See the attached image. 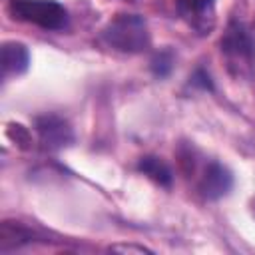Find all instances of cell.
I'll list each match as a JSON object with an SVG mask.
<instances>
[{
  "label": "cell",
  "mask_w": 255,
  "mask_h": 255,
  "mask_svg": "<svg viewBox=\"0 0 255 255\" xmlns=\"http://www.w3.org/2000/svg\"><path fill=\"white\" fill-rule=\"evenodd\" d=\"M102 40L126 54H139L149 46L147 24L137 14H118L102 30Z\"/></svg>",
  "instance_id": "6da1fadb"
},
{
  "label": "cell",
  "mask_w": 255,
  "mask_h": 255,
  "mask_svg": "<svg viewBox=\"0 0 255 255\" xmlns=\"http://www.w3.org/2000/svg\"><path fill=\"white\" fill-rule=\"evenodd\" d=\"M14 20L34 24L42 30H64L68 26V10L56 0H10L6 6Z\"/></svg>",
  "instance_id": "7a4b0ae2"
},
{
  "label": "cell",
  "mask_w": 255,
  "mask_h": 255,
  "mask_svg": "<svg viewBox=\"0 0 255 255\" xmlns=\"http://www.w3.org/2000/svg\"><path fill=\"white\" fill-rule=\"evenodd\" d=\"M221 52L235 66H249L255 58V40L239 22H229L221 36Z\"/></svg>",
  "instance_id": "3957f363"
},
{
  "label": "cell",
  "mask_w": 255,
  "mask_h": 255,
  "mask_svg": "<svg viewBox=\"0 0 255 255\" xmlns=\"http://www.w3.org/2000/svg\"><path fill=\"white\" fill-rule=\"evenodd\" d=\"M231 187H233L231 171L219 161H209L201 173V179H199L201 195L209 201H215V199L225 197L231 191Z\"/></svg>",
  "instance_id": "277c9868"
},
{
  "label": "cell",
  "mask_w": 255,
  "mask_h": 255,
  "mask_svg": "<svg viewBox=\"0 0 255 255\" xmlns=\"http://www.w3.org/2000/svg\"><path fill=\"white\" fill-rule=\"evenodd\" d=\"M36 131L40 135V141L50 149H60V147L68 145L74 139L70 126L58 116L38 118L36 120Z\"/></svg>",
  "instance_id": "5b68a950"
},
{
  "label": "cell",
  "mask_w": 255,
  "mask_h": 255,
  "mask_svg": "<svg viewBox=\"0 0 255 255\" xmlns=\"http://www.w3.org/2000/svg\"><path fill=\"white\" fill-rule=\"evenodd\" d=\"M2 78L20 76L30 66V52L22 42H4L0 50Z\"/></svg>",
  "instance_id": "8992f818"
},
{
  "label": "cell",
  "mask_w": 255,
  "mask_h": 255,
  "mask_svg": "<svg viewBox=\"0 0 255 255\" xmlns=\"http://www.w3.org/2000/svg\"><path fill=\"white\" fill-rule=\"evenodd\" d=\"M137 169H139L145 177H149L151 181H155L157 185L169 187L171 181H173L171 169H169V165H167L161 157H155V155H143V157L137 161Z\"/></svg>",
  "instance_id": "52a82bcc"
},
{
  "label": "cell",
  "mask_w": 255,
  "mask_h": 255,
  "mask_svg": "<svg viewBox=\"0 0 255 255\" xmlns=\"http://www.w3.org/2000/svg\"><path fill=\"white\" fill-rule=\"evenodd\" d=\"M179 14L191 22L193 26H199L205 18H213V4L215 0H175Z\"/></svg>",
  "instance_id": "ba28073f"
},
{
  "label": "cell",
  "mask_w": 255,
  "mask_h": 255,
  "mask_svg": "<svg viewBox=\"0 0 255 255\" xmlns=\"http://www.w3.org/2000/svg\"><path fill=\"white\" fill-rule=\"evenodd\" d=\"M173 68V54L169 50H163L159 54H155V58L151 60V72L157 78H165Z\"/></svg>",
  "instance_id": "9c48e42d"
},
{
  "label": "cell",
  "mask_w": 255,
  "mask_h": 255,
  "mask_svg": "<svg viewBox=\"0 0 255 255\" xmlns=\"http://www.w3.org/2000/svg\"><path fill=\"white\" fill-rule=\"evenodd\" d=\"M191 84H193V86H197V88H201V90H211V88H213L209 74H207V72H203V70H197V72L191 76Z\"/></svg>",
  "instance_id": "30bf717a"
},
{
  "label": "cell",
  "mask_w": 255,
  "mask_h": 255,
  "mask_svg": "<svg viewBox=\"0 0 255 255\" xmlns=\"http://www.w3.org/2000/svg\"><path fill=\"white\" fill-rule=\"evenodd\" d=\"M114 251H135V253H149L145 247H135V245H114Z\"/></svg>",
  "instance_id": "8fae6325"
}]
</instances>
